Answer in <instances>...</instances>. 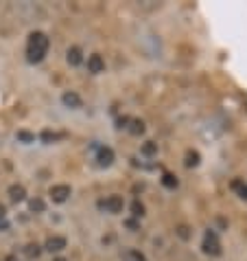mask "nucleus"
I'll list each match as a JSON object with an SVG mask.
<instances>
[{
  "instance_id": "f257e3e1",
  "label": "nucleus",
  "mask_w": 247,
  "mask_h": 261,
  "mask_svg": "<svg viewBox=\"0 0 247 261\" xmlns=\"http://www.w3.org/2000/svg\"><path fill=\"white\" fill-rule=\"evenodd\" d=\"M48 46H50V40L46 33L42 31H33L28 35V44H26V60L31 64H40L42 60L46 57L48 53Z\"/></svg>"
},
{
  "instance_id": "aec40b11",
  "label": "nucleus",
  "mask_w": 247,
  "mask_h": 261,
  "mask_svg": "<svg viewBox=\"0 0 247 261\" xmlns=\"http://www.w3.org/2000/svg\"><path fill=\"white\" fill-rule=\"evenodd\" d=\"M44 143H55L57 139H61V134H55V132H42V136H40Z\"/></svg>"
},
{
  "instance_id": "f8f14e48",
  "label": "nucleus",
  "mask_w": 247,
  "mask_h": 261,
  "mask_svg": "<svg viewBox=\"0 0 247 261\" xmlns=\"http://www.w3.org/2000/svg\"><path fill=\"white\" fill-rule=\"evenodd\" d=\"M129 132H132L134 136H140L142 132H144V123L140 121V119H129Z\"/></svg>"
},
{
  "instance_id": "393cba45",
  "label": "nucleus",
  "mask_w": 247,
  "mask_h": 261,
  "mask_svg": "<svg viewBox=\"0 0 247 261\" xmlns=\"http://www.w3.org/2000/svg\"><path fill=\"white\" fill-rule=\"evenodd\" d=\"M5 261H18V257H16V255H9V257H7Z\"/></svg>"
},
{
  "instance_id": "9b49d317",
  "label": "nucleus",
  "mask_w": 247,
  "mask_h": 261,
  "mask_svg": "<svg viewBox=\"0 0 247 261\" xmlns=\"http://www.w3.org/2000/svg\"><path fill=\"white\" fill-rule=\"evenodd\" d=\"M230 189L234 191L241 200H247V185L243 182V180H238V178H236V180H232V182H230Z\"/></svg>"
},
{
  "instance_id": "0eeeda50",
  "label": "nucleus",
  "mask_w": 247,
  "mask_h": 261,
  "mask_svg": "<svg viewBox=\"0 0 247 261\" xmlns=\"http://www.w3.org/2000/svg\"><path fill=\"white\" fill-rule=\"evenodd\" d=\"M88 70L92 72V75H99V72L105 70V62H103V57H101L99 53H94V55L88 57Z\"/></svg>"
},
{
  "instance_id": "4be33fe9",
  "label": "nucleus",
  "mask_w": 247,
  "mask_h": 261,
  "mask_svg": "<svg viewBox=\"0 0 247 261\" xmlns=\"http://www.w3.org/2000/svg\"><path fill=\"white\" fill-rule=\"evenodd\" d=\"M125 226H127L129 230H138V228H140V224H138L136 220H127V222H125Z\"/></svg>"
},
{
  "instance_id": "20e7f679",
  "label": "nucleus",
  "mask_w": 247,
  "mask_h": 261,
  "mask_svg": "<svg viewBox=\"0 0 247 261\" xmlns=\"http://www.w3.org/2000/svg\"><path fill=\"white\" fill-rule=\"evenodd\" d=\"M101 208H105L107 213H120L122 206H125V200L120 198V195H110V198H105L103 202H99Z\"/></svg>"
},
{
  "instance_id": "39448f33",
  "label": "nucleus",
  "mask_w": 247,
  "mask_h": 261,
  "mask_svg": "<svg viewBox=\"0 0 247 261\" xmlns=\"http://www.w3.org/2000/svg\"><path fill=\"white\" fill-rule=\"evenodd\" d=\"M44 248H46L48 252H61L64 248H66V237H61V235L48 237L46 244H44Z\"/></svg>"
},
{
  "instance_id": "1a4fd4ad",
  "label": "nucleus",
  "mask_w": 247,
  "mask_h": 261,
  "mask_svg": "<svg viewBox=\"0 0 247 261\" xmlns=\"http://www.w3.org/2000/svg\"><path fill=\"white\" fill-rule=\"evenodd\" d=\"M61 101H64V106H66V108H81V97H79L77 92H72V90L64 92Z\"/></svg>"
},
{
  "instance_id": "4468645a",
  "label": "nucleus",
  "mask_w": 247,
  "mask_h": 261,
  "mask_svg": "<svg viewBox=\"0 0 247 261\" xmlns=\"http://www.w3.org/2000/svg\"><path fill=\"white\" fill-rule=\"evenodd\" d=\"M24 255L28 257V259H38L40 255H42V248L38 244H26L24 246Z\"/></svg>"
},
{
  "instance_id": "6ab92c4d",
  "label": "nucleus",
  "mask_w": 247,
  "mask_h": 261,
  "mask_svg": "<svg viewBox=\"0 0 247 261\" xmlns=\"http://www.w3.org/2000/svg\"><path fill=\"white\" fill-rule=\"evenodd\" d=\"M127 261H147V257L138 250H127Z\"/></svg>"
},
{
  "instance_id": "dca6fc26",
  "label": "nucleus",
  "mask_w": 247,
  "mask_h": 261,
  "mask_svg": "<svg viewBox=\"0 0 247 261\" xmlns=\"http://www.w3.org/2000/svg\"><path fill=\"white\" fill-rule=\"evenodd\" d=\"M162 185L166 187V189H175V187H177V180L173 178L171 173H164V176H162Z\"/></svg>"
},
{
  "instance_id": "f3484780",
  "label": "nucleus",
  "mask_w": 247,
  "mask_h": 261,
  "mask_svg": "<svg viewBox=\"0 0 247 261\" xmlns=\"http://www.w3.org/2000/svg\"><path fill=\"white\" fill-rule=\"evenodd\" d=\"M28 206H31L33 213H42V211H44V202H42L40 198H33L31 202H28Z\"/></svg>"
},
{
  "instance_id": "7ed1b4c3",
  "label": "nucleus",
  "mask_w": 247,
  "mask_h": 261,
  "mask_svg": "<svg viewBox=\"0 0 247 261\" xmlns=\"http://www.w3.org/2000/svg\"><path fill=\"white\" fill-rule=\"evenodd\" d=\"M70 193H72V189H70L68 185H53V187L48 189L50 200L57 202V204H64V202L70 198Z\"/></svg>"
},
{
  "instance_id": "6e6552de",
  "label": "nucleus",
  "mask_w": 247,
  "mask_h": 261,
  "mask_svg": "<svg viewBox=\"0 0 247 261\" xmlns=\"http://www.w3.org/2000/svg\"><path fill=\"white\" fill-rule=\"evenodd\" d=\"M66 60H68L70 66H79V64L83 62V50L79 46H70L68 53H66Z\"/></svg>"
},
{
  "instance_id": "bb28decb",
  "label": "nucleus",
  "mask_w": 247,
  "mask_h": 261,
  "mask_svg": "<svg viewBox=\"0 0 247 261\" xmlns=\"http://www.w3.org/2000/svg\"><path fill=\"white\" fill-rule=\"evenodd\" d=\"M55 261H66V259H61V257H57V259H55Z\"/></svg>"
},
{
  "instance_id": "412c9836",
  "label": "nucleus",
  "mask_w": 247,
  "mask_h": 261,
  "mask_svg": "<svg viewBox=\"0 0 247 261\" xmlns=\"http://www.w3.org/2000/svg\"><path fill=\"white\" fill-rule=\"evenodd\" d=\"M18 141H22V143H33L35 136H33L31 132H24V129H20V132H18Z\"/></svg>"
},
{
  "instance_id": "5701e85b",
  "label": "nucleus",
  "mask_w": 247,
  "mask_h": 261,
  "mask_svg": "<svg viewBox=\"0 0 247 261\" xmlns=\"http://www.w3.org/2000/svg\"><path fill=\"white\" fill-rule=\"evenodd\" d=\"M179 237L181 239H188V228L186 226H179Z\"/></svg>"
},
{
  "instance_id": "b1692460",
  "label": "nucleus",
  "mask_w": 247,
  "mask_h": 261,
  "mask_svg": "<svg viewBox=\"0 0 247 261\" xmlns=\"http://www.w3.org/2000/svg\"><path fill=\"white\" fill-rule=\"evenodd\" d=\"M7 228H9V222L5 217H0V230H7Z\"/></svg>"
},
{
  "instance_id": "f03ea898",
  "label": "nucleus",
  "mask_w": 247,
  "mask_h": 261,
  "mask_svg": "<svg viewBox=\"0 0 247 261\" xmlns=\"http://www.w3.org/2000/svg\"><path fill=\"white\" fill-rule=\"evenodd\" d=\"M203 252L210 257H219L221 255V242H219V237H217L214 230H208L206 235H203Z\"/></svg>"
},
{
  "instance_id": "a211bd4d",
  "label": "nucleus",
  "mask_w": 247,
  "mask_h": 261,
  "mask_svg": "<svg viewBox=\"0 0 247 261\" xmlns=\"http://www.w3.org/2000/svg\"><path fill=\"white\" fill-rule=\"evenodd\" d=\"M132 213H134V217H142L144 215V204L142 202H138V200L132 202Z\"/></svg>"
},
{
  "instance_id": "2eb2a0df",
  "label": "nucleus",
  "mask_w": 247,
  "mask_h": 261,
  "mask_svg": "<svg viewBox=\"0 0 247 261\" xmlns=\"http://www.w3.org/2000/svg\"><path fill=\"white\" fill-rule=\"evenodd\" d=\"M184 165L191 169V167H197L199 165V151H186V161H184Z\"/></svg>"
},
{
  "instance_id": "9d476101",
  "label": "nucleus",
  "mask_w": 247,
  "mask_h": 261,
  "mask_svg": "<svg viewBox=\"0 0 247 261\" xmlns=\"http://www.w3.org/2000/svg\"><path fill=\"white\" fill-rule=\"evenodd\" d=\"M7 193H9L11 202H22V200H26V189H24L22 185H11Z\"/></svg>"
},
{
  "instance_id": "a878e982",
  "label": "nucleus",
  "mask_w": 247,
  "mask_h": 261,
  "mask_svg": "<svg viewBox=\"0 0 247 261\" xmlns=\"http://www.w3.org/2000/svg\"><path fill=\"white\" fill-rule=\"evenodd\" d=\"M0 217H5V206L0 204Z\"/></svg>"
},
{
  "instance_id": "423d86ee",
  "label": "nucleus",
  "mask_w": 247,
  "mask_h": 261,
  "mask_svg": "<svg viewBox=\"0 0 247 261\" xmlns=\"http://www.w3.org/2000/svg\"><path fill=\"white\" fill-rule=\"evenodd\" d=\"M114 163V151L112 147H99L97 149V165L99 167H110Z\"/></svg>"
},
{
  "instance_id": "ddd939ff",
  "label": "nucleus",
  "mask_w": 247,
  "mask_h": 261,
  "mask_svg": "<svg viewBox=\"0 0 247 261\" xmlns=\"http://www.w3.org/2000/svg\"><path fill=\"white\" fill-rule=\"evenodd\" d=\"M140 154H142V156H147V158H151V156H156V154H158V143H153V141H147V143H144V145H142Z\"/></svg>"
}]
</instances>
